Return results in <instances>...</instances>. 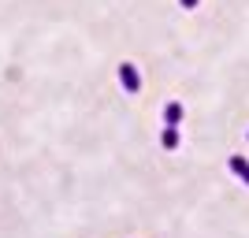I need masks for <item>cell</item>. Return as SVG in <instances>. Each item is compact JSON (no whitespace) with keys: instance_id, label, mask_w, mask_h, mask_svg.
<instances>
[{"instance_id":"2","label":"cell","mask_w":249,"mask_h":238,"mask_svg":"<svg viewBox=\"0 0 249 238\" xmlns=\"http://www.w3.org/2000/svg\"><path fill=\"white\" fill-rule=\"evenodd\" d=\"M182 119H186V108H182V101H167V104H164V123H167V127H178Z\"/></svg>"},{"instance_id":"3","label":"cell","mask_w":249,"mask_h":238,"mask_svg":"<svg viewBox=\"0 0 249 238\" xmlns=\"http://www.w3.org/2000/svg\"><path fill=\"white\" fill-rule=\"evenodd\" d=\"M227 167H231V175H238L242 183L249 186V160H246L242 153H234V156H231V160H227Z\"/></svg>"},{"instance_id":"1","label":"cell","mask_w":249,"mask_h":238,"mask_svg":"<svg viewBox=\"0 0 249 238\" xmlns=\"http://www.w3.org/2000/svg\"><path fill=\"white\" fill-rule=\"evenodd\" d=\"M119 82H123V90L126 93H142V71H138L130 60H123L119 63Z\"/></svg>"},{"instance_id":"5","label":"cell","mask_w":249,"mask_h":238,"mask_svg":"<svg viewBox=\"0 0 249 238\" xmlns=\"http://www.w3.org/2000/svg\"><path fill=\"white\" fill-rule=\"evenodd\" d=\"M178 4H182V8H186V11H194V8H197V4H201V0H178Z\"/></svg>"},{"instance_id":"4","label":"cell","mask_w":249,"mask_h":238,"mask_svg":"<svg viewBox=\"0 0 249 238\" xmlns=\"http://www.w3.org/2000/svg\"><path fill=\"white\" fill-rule=\"evenodd\" d=\"M160 145H164V149H178V127H164Z\"/></svg>"}]
</instances>
